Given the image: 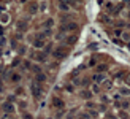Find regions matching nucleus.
Masks as SVG:
<instances>
[{"label": "nucleus", "mask_w": 130, "mask_h": 119, "mask_svg": "<svg viewBox=\"0 0 130 119\" xmlns=\"http://www.w3.org/2000/svg\"><path fill=\"white\" fill-rule=\"evenodd\" d=\"M106 68H108L106 65H97V72H98V73H102V72H106Z\"/></svg>", "instance_id": "obj_15"}, {"label": "nucleus", "mask_w": 130, "mask_h": 119, "mask_svg": "<svg viewBox=\"0 0 130 119\" xmlns=\"http://www.w3.org/2000/svg\"><path fill=\"white\" fill-rule=\"evenodd\" d=\"M59 8H60V10H65V11H67V10H68V5H64V3H60V5H59Z\"/></svg>", "instance_id": "obj_22"}, {"label": "nucleus", "mask_w": 130, "mask_h": 119, "mask_svg": "<svg viewBox=\"0 0 130 119\" xmlns=\"http://www.w3.org/2000/svg\"><path fill=\"white\" fill-rule=\"evenodd\" d=\"M33 46L35 48H43V46H45V41H43L41 38H37V40H35V43H33Z\"/></svg>", "instance_id": "obj_9"}, {"label": "nucleus", "mask_w": 130, "mask_h": 119, "mask_svg": "<svg viewBox=\"0 0 130 119\" xmlns=\"http://www.w3.org/2000/svg\"><path fill=\"white\" fill-rule=\"evenodd\" d=\"M52 24H54V21H52V19H48V21H46V27H51Z\"/></svg>", "instance_id": "obj_23"}, {"label": "nucleus", "mask_w": 130, "mask_h": 119, "mask_svg": "<svg viewBox=\"0 0 130 119\" xmlns=\"http://www.w3.org/2000/svg\"><path fill=\"white\" fill-rule=\"evenodd\" d=\"M124 2H125V3H130V0H124Z\"/></svg>", "instance_id": "obj_29"}, {"label": "nucleus", "mask_w": 130, "mask_h": 119, "mask_svg": "<svg viewBox=\"0 0 130 119\" xmlns=\"http://www.w3.org/2000/svg\"><path fill=\"white\" fill-rule=\"evenodd\" d=\"M125 83H127V84L130 86V73H129V75H127V76H125Z\"/></svg>", "instance_id": "obj_24"}, {"label": "nucleus", "mask_w": 130, "mask_h": 119, "mask_svg": "<svg viewBox=\"0 0 130 119\" xmlns=\"http://www.w3.org/2000/svg\"><path fill=\"white\" fill-rule=\"evenodd\" d=\"M75 2H81V0H75Z\"/></svg>", "instance_id": "obj_30"}, {"label": "nucleus", "mask_w": 130, "mask_h": 119, "mask_svg": "<svg viewBox=\"0 0 130 119\" xmlns=\"http://www.w3.org/2000/svg\"><path fill=\"white\" fill-rule=\"evenodd\" d=\"M81 97L87 100V99H91V97H92V92H91V91H83V92H81Z\"/></svg>", "instance_id": "obj_10"}, {"label": "nucleus", "mask_w": 130, "mask_h": 119, "mask_svg": "<svg viewBox=\"0 0 130 119\" xmlns=\"http://www.w3.org/2000/svg\"><path fill=\"white\" fill-rule=\"evenodd\" d=\"M21 79V76L18 75V73H14V75H11V81H14V83H18V81Z\"/></svg>", "instance_id": "obj_16"}, {"label": "nucleus", "mask_w": 130, "mask_h": 119, "mask_svg": "<svg viewBox=\"0 0 130 119\" xmlns=\"http://www.w3.org/2000/svg\"><path fill=\"white\" fill-rule=\"evenodd\" d=\"M26 27H27V24L24 22V21H19V22H18V29H19V30H24Z\"/></svg>", "instance_id": "obj_12"}, {"label": "nucleus", "mask_w": 130, "mask_h": 119, "mask_svg": "<svg viewBox=\"0 0 130 119\" xmlns=\"http://www.w3.org/2000/svg\"><path fill=\"white\" fill-rule=\"evenodd\" d=\"M127 18H129V19H130V11H129V13H127Z\"/></svg>", "instance_id": "obj_28"}, {"label": "nucleus", "mask_w": 130, "mask_h": 119, "mask_svg": "<svg viewBox=\"0 0 130 119\" xmlns=\"http://www.w3.org/2000/svg\"><path fill=\"white\" fill-rule=\"evenodd\" d=\"M3 111L5 113H13V111H14V105L10 103V102H6V103L3 105Z\"/></svg>", "instance_id": "obj_7"}, {"label": "nucleus", "mask_w": 130, "mask_h": 119, "mask_svg": "<svg viewBox=\"0 0 130 119\" xmlns=\"http://www.w3.org/2000/svg\"><path fill=\"white\" fill-rule=\"evenodd\" d=\"M119 94H121V95H129V94H130V89H129V87H122L121 91H119Z\"/></svg>", "instance_id": "obj_11"}, {"label": "nucleus", "mask_w": 130, "mask_h": 119, "mask_svg": "<svg viewBox=\"0 0 130 119\" xmlns=\"http://www.w3.org/2000/svg\"><path fill=\"white\" fill-rule=\"evenodd\" d=\"M121 119H129V113H125V111H121Z\"/></svg>", "instance_id": "obj_18"}, {"label": "nucleus", "mask_w": 130, "mask_h": 119, "mask_svg": "<svg viewBox=\"0 0 130 119\" xmlns=\"http://www.w3.org/2000/svg\"><path fill=\"white\" fill-rule=\"evenodd\" d=\"M114 33H116V35H122V30H121V29H116Z\"/></svg>", "instance_id": "obj_26"}, {"label": "nucleus", "mask_w": 130, "mask_h": 119, "mask_svg": "<svg viewBox=\"0 0 130 119\" xmlns=\"http://www.w3.org/2000/svg\"><path fill=\"white\" fill-rule=\"evenodd\" d=\"M52 56L57 60H60V59H65L67 57V49H65L64 46H59V48H56V49L52 51Z\"/></svg>", "instance_id": "obj_1"}, {"label": "nucleus", "mask_w": 130, "mask_h": 119, "mask_svg": "<svg viewBox=\"0 0 130 119\" xmlns=\"http://www.w3.org/2000/svg\"><path fill=\"white\" fill-rule=\"evenodd\" d=\"M46 81V75L45 73H37V76H35V83H38V84H43V83H45Z\"/></svg>", "instance_id": "obj_5"}, {"label": "nucleus", "mask_w": 130, "mask_h": 119, "mask_svg": "<svg viewBox=\"0 0 130 119\" xmlns=\"http://www.w3.org/2000/svg\"><path fill=\"white\" fill-rule=\"evenodd\" d=\"M122 40L124 41H130V33L129 32H122Z\"/></svg>", "instance_id": "obj_13"}, {"label": "nucleus", "mask_w": 130, "mask_h": 119, "mask_svg": "<svg viewBox=\"0 0 130 119\" xmlns=\"http://www.w3.org/2000/svg\"><path fill=\"white\" fill-rule=\"evenodd\" d=\"M32 57H33L35 60L45 62V60H46V53H41V51H40V53H33V56H32Z\"/></svg>", "instance_id": "obj_4"}, {"label": "nucleus", "mask_w": 130, "mask_h": 119, "mask_svg": "<svg viewBox=\"0 0 130 119\" xmlns=\"http://www.w3.org/2000/svg\"><path fill=\"white\" fill-rule=\"evenodd\" d=\"M94 81H95L97 84H100V83H103L105 81V76L102 75V73H97V75H94Z\"/></svg>", "instance_id": "obj_8"}, {"label": "nucleus", "mask_w": 130, "mask_h": 119, "mask_svg": "<svg viewBox=\"0 0 130 119\" xmlns=\"http://www.w3.org/2000/svg\"><path fill=\"white\" fill-rule=\"evenodd\" d=\"M59 2H60V3H64V5H68V7H70V3H72L73 0H59Z\"/></svg>", "instance_id": "obj_19"}, {"label": "nucleus", "mask_w": 130, "mask_h": 119, "mask_svg": "<svg viewBox=\"0 0 130 119\" xmlns=\"http://www.w3.org/2000/svg\"><path fill=\"white\" fill-rule=\"evenodd\" d=\"M98 86H97V84H94V86H92V91H91V92H98Z\"/></svg>", "instance_id": "obj_21"}, {"label": "nucleus", "mask_w": 130, "mask_h": 119, "mask_svg": "<svg viewBox=\"0 0 130 119\" xmlns=\"http://www.w3.org/2000/svg\"><path fill=\"white\" fill-rule=\"evenodd\" d=\"M51 103H52L54 108H62V106H64V100L59 99V97H54V99L51 100Z\"/></svg>", "instance_id": "obj_3"}, {"label": "nucleus", "mask_w": 130, "mask_h": 119, "mask_svg": "<svg viewBox=\"0 0 130 119\" xmlns=\"http://www.w3.org/2000/svg\"><path fill=\"white\" fill-rule=\"evenodd\" d=\"M129 7H130V3H129Z\"/></svg>", "instance_id": "obj_31"}, {"label": "nucleus", "mask_w": 130, "mask_h": 119, "mask_svg": "<svg viewBox=\"0 0 130 119\" xmlns=\"http://www.w3.org/2000/svg\"><path fill=\"white\" fill-rule=\"evenodd\" d=\"M75 41H76V37H70V38H68V43H70V45H75Z\"/></svg>", "instance_id": "obj_20"}, {"label": "nucleus", "mask_w": 130, "mask_h": 119, "mask_svg": "<svg viewBox=\"0 0 130 119\" xmlns=\"http://www.w3.org/2000/svg\"><path fill=\"white\" fill-rule=\"evenodd\" d=\"M113 41H114L116 45H122V40H117V38H114V40H113Z\"/></svg>", "instance_id": "obj_25"}, {"label": "nucleus", "mask_w": 130, "mask_h": 119, "mask_svg": "<svg viewBox=\"0 0 130 119\" xmlns=\"http://www.w3.org/2000/svg\"><path fill=\"white\" fill-rule=\"evenodd\" d=\"M65 30H68V32L78 30V24H76V22H68L67 26H65Z\"/></svg>", "instance_id": "obj_6"}, {"label": "nucleus", "mask_w": 130, "mask_h": 119, "mask_svg": "<svg viewBox=\"0 0 130 119\" xmlns=\"http://www.w3.org/2000/svg\"><path fill=\"white\" fill-rule=\"evenodd\" d=\"M129 106H130V103H129V102H122V105H121V108H122V110H127Z\"/></svg>", "instance_id": "obj_17"}, {"label": "nucleus", "mask_w": 130, "mask_h": 119, "mask_svg": "<svg viewBox=\"0 0 130 119\" xmlns=\"http://www.w3.org/2000/svg\"><path fill=\"white\" fill-rule=\"evenodd\" d=\"M30 91H32V94H33L35 99H38V97L41 95V87H40L38 83H32L30 84Z\"/></svg>", "instance_id": "obj_2"}, {"label": "nucleus", "mask_w": 130, "mask_h": 119, "mask_svg": "<svg viewBox=\"0 0 130 119\" xmlns=\"http://www.w3.org/2000/svg\"><path fill=\"white\" fill-rule=\"evenodd\" d=\"M37 10H38V8H37V3H32L30 7H29V11L30 13H37Z\"/></svg>", "instance_id": "obj_14"}, {"label": "nucleus", "mask_w": 130, "mask_h": 119, "mask_svg": "<svg viewBox=\"0 0 130 119\" xmlns=\"http://www.w3.org/2000/svg\"><path fill=\"white\" fill-rule=\"evenodd\" d=\"M2 21H3V22H6V21H8V16L3 14V16H2Z\"/></svg>", "instance_id": "obj_27"}]
</instances>
